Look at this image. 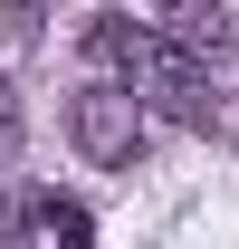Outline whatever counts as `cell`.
<instances>
[{
    "label": "cell",
    "mask_w": 239,
    "mask_h": 249,
    "mask_svg": "<svg viewBox=\"0 0 239 249\" xmlns=\"http://www.w3.org/2000/svg\"><path fill=\"white\" fill-rule=\"evenodd\" d=\"M19 154V87H10V77H0V163Z\"/></svg>",
    "instance_id": "obj_4"
},
{
    "label": "cell",
    "mask_w": 239,
    "mask_h": 249,
    "mask_svg": "<svg viewBox=\"0 0 239 249\" xmlns=\"http://www.w3.org/2000/svg\"><path fill=\"white\" fill-rule=\"evenodd\" d=\"M0 38H38V0H0Z\"/></svg>",
    "instance_id": "obj_5"
},
{
    "label": "cell",
    "mask_w": 239,
    "mask_h": 249,
    "mask_svg": "<svg viewBox=\"0 0 239 249\" xmlns=\"http://www.w3.org/2000/svg\"><path fill=\"white\" fill-rule=\"evenodd\" d=\"M19 230H38V240H86L96 220L77 211V201H58V192H29V211H19Z\"/></svg>",
    "instance_id": "obj_3"
},
{
    "label": "cell",
    "mask_w": 239,
    "mask_h": 249,
    "mask_svg": "<svg viewBox=\"0 0 239 249\" xmlns=\"http://www.w3.org/2000/svg\"><path fill=\"white\" fill-rule=\"evenodd\" d=\"M86 67L115 77V87H134V96H163V106H182V115H201V58H191L172 29L96 19V29H86Z\"/></svg>",
    "instance_id": "obj_1"
},
{
    "label": "cell",
    "mask_w": 239,
    "mask_h": 249,
    "mask_svg": "<svg viewBox=\"0 0 239 249\" xmlns=\"http://www.w3.org/2000/svg\"><path fill=\"white\" fill-rule=\"evenodd\" d=\"M67 144L96 163V173H124V163L144 154V96L134 87H86V96H67Z\"/></svg>",
    "instance_id": "obj_2"
},
{
    "label": "cell",
    "mask_w": 239,
    "mask_h": 249,
    "mask_svg": "<svg viewBox=\"0 0 239 249\" xmlns=\"http://www.w3.org/2000/svg\"><path fill=\"white\" fill-rule=\"evenodd\" d=\"M144 10H172V0H144Z\"/></svg>",
    "instance_id": "obj_6"
}]
</instances>
